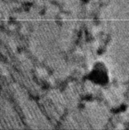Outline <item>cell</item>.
<instances>
[{
  "label": "cell",
  "mask_w": 129,
  "mask_h": 130,
  "mask_svg": "<svg viewBox=\"0 0 129 130\" xmlns=\"http://www.w3.org/2000/svg\"><path fill=\"white\" fill-rule=\"evenodd\" d=\"M88 78L96 85L104 86L108 84L109 80V74L107 66L102 61L95 62L90 71Z\"/></svg>",
  "instance_id": "1"
}]
</instances>
